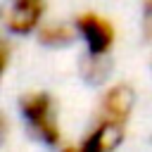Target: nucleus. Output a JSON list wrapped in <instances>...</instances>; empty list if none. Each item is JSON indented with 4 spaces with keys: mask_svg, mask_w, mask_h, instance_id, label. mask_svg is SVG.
Listing matches in <instances>:
<instances>
[{
    "mask_svg": "<svg viewBox=\"0 0 152 152\" xmlns=\"http://www.w3.org/2000/svg\"><path fill=\"white\" fill-rule=\"evenodd\" d=\"M74 28L81 36V40L86 43L88 57L90 59H104L109 55V50L114 48L116 40V28L114 24L97 14V12H81L74 19Z\"/></svg>",
    "mask_w": 152,
    "mask_h": 152,
    "instance_id": "2",
    "label": "nucleus"
},
{
    "mask_svg": "<svg viewBox=\"0 0 152 152\" xmlns=\"http://www.w3.org/2000/svg\"><path fill=\"white\" fill-rule=\"evenodd\" d=\"M19 112L21 119L26 121L28 131L45 142L48 147H64L62 142V128H59V116H57V104L50 93L45 90H31L19 97Z\"/></svg>",
    "mask_w": 152,
    "mask_h": 152,
    "instance_id": "1",
    "label": "nucleus"
},
{
    "mask_svg": "<svg viewBox=\"0 0 152 152\" xmlns=\"http://www.w3.org/2000/svg\"><path fill=\"white\" fill-rule=\"evenodd\" d=\"M45 0H12L5 14V24L12 33L26 36L43 26Z\"/></svg>",
    "mask_w": 152,
    "mask_h": 152,
    "instance_id": "4",
    "label": "nucleus"
},
{
    "mask_svg": "<svg viewBox=\"0 0 152 152\" xmlns=\"http://www.w3.org/2000/svg\"><path fill=\"white\" fill-rule=\"evenodd\" d=\"M142 31L145 38L152 40V0H142Z\"/></svg>",
    "mask_w": 152,
    "mask_h": 152,
    "instance_id": "7",
    "label": "nucleus"
},
{
    "mask_svg": "<svg viewBox=\"0 0 152 152\" xmlns=\"http://www.w3.org/2000/svg\"><path fill=\"white\" fill-rule=\"evenodd\" d=\"M76 28H69L66 24H43L38 28V40L43 45H50V48H59V45H66L71 43Z\"/></svg>",
    "mask_w": 152,
    "mask_h": 152,
    "instance_id": "6",
    "label": "nucleus"
},
{
    "mask_svg": "<svg viewBox=\"0 0 152 152\" xmlns=\"http://www.w3.org/2000/svg\"><path fill=\"white\" fill-rule=\"evenodd\" d=\"M133 104H135V90L128 83H116V86H109L104 90L100 107H97V116L126 124L133 114Z\"/></svg>",
    "mask_w": 152,
    "mask_h": 152,
    "instance_id": "5",
    "label": "nucleus"
},
{
    "mask_svg": "<svg viewBox=\"0 0 152 152\" xmlns=\"http://www.w3.org/2000/svg\"><path fill=\"white\" fill-rule=\"evenodd\" d=\"M124 131H126V124L97 116L95 124L88 128V133L78 142L64 145L59 152H114L124 140Z\"/></svg>",
    "mask_w": 152,
    "mask_h": 152,
    "instance_id": "3",
    "label": "nucleus"
},
{
    "mask_svg": "<svg viewBox=\"0 0 152 152\" xmlns=\"http://www.w3.org/2000/svg\"><path fill=\"white\" fill-rule=\"evenodd\" d=\"M7 64H10V43L2 40V69H7Z\"/></svg>",
    "mask_w": 152,
    "mask_h": 152,
    "instance_id": "8",
    "label": "nucleus"
}]
</instances>
